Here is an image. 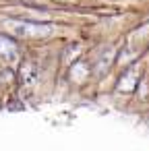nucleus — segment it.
Returning a JSON list of instances; mask_svg holds the SVG:
<instances>
[{
  "instance_id": "nucleus-2",
  "label": "nucleus",
  "mask_w": 149,
  "mask_h": 151,
  "mask_svg": "<svg viewBox=\"0 0 149 151\" xmlns=\"http://www.w3.org/2000/svg\"><path fill=\"white\" fill-rule=\"evenodd\" d=\"M17 54H19V50H17V46H15L13 40L0 37V58L6 60V62H13L17 58Z\"/></svg>"
},
{
  "instance_id": "nucleus-1",
  "label": "nucleus",
  "mask_w": 149,
  "mask_h": 151,
  "mask_svg": "<svg viewBox=\"0 0 149 151\" xmlns=\"http://www.w3.org/2000/svg\"><path fill=\"white\" fill-rule=\"evenodd\" d=\"M4 27L19 37H46L54 31L52 25H40V23H29V21H6Z\"/></svg>"
}]
</instances>
